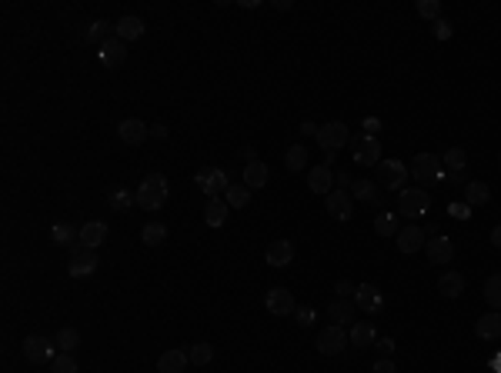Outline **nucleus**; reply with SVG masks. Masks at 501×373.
I'll use <instances>...</instances> for the list:
<instances>
[{
    "label": "nucleus",
    "instance_id": "f257e3e1",
    "mask_svg": "<svg viewBox=\"0 0 501 373\" xmlns=\"http://www.w3.org/2000/svg\"><path fill=\"white\" fill-rule=\"evenodd\" d=\"M164 200H167V177L164 173H147L137 186V207L154 213V210L164 207Z\"/></svg>",
    "mask_w": 501,
    "mask_h": 373
},
{
    "label": "nucleus",
    "instance_id": "f03ea898",
    "mask_svg": "<svg viewBox=\"0 0 501 373\" xmlns=\"http://www.w3.org/2000/svg\"><path fill=\"white\" fill-rule=\"evenodd\" d=\"M431 210V197L421 186H405L398 193V217H408V220H421L424 213Z\"/></svg>",
    "mask_w": 501,
    "mask_h": 373
},
{
    "label": "nucleus",
    "instance_id": "7ed1b4c3",
    "mask_svg": "<svg viewBox=\"0 0 501 373\" xmlns=\"http://www.w3.org/2000/svg\"><path fill=\"white\" fill-rule=\"evenodd\" d=\"M347 147H351V160L358 167H378L381 164V144L371 133H354Z\"/></svg>",
    "mask_w": 501,
    "mask_h": 373
},
{
    "label": "nucleus",
    "instance_id": "20e7f679",
    "mask_svg": "<svg viewBox=\"0 0 501 373\" xmlns=\"http://www.w3.org/2000/svg\"><path fill=\"white\" fill-rule=\"evenodd\" d=\"M318 144H321V150L325 153H338L341 147H347L351 144V133H347V127L341 124V120H331V124H325L321 131H318V137H314Z\"/></svg>",
    "mask_w": 501,
    "mask_h": 373
},
{
    "label": "nucleus",
    "instance_id": "39448f33",
    "mask_svg": "<svg viewBox=\"0 0 501 373\" xmlns=\"http://www.w3.org/2000/svg\"><path fill=\"white\" fill-rule=\"evenodd\" d=\"M408 173L415 177V184L418 186L431 184V180H441V157H435V153H418Z\"/></svg>",
    "mask_w": 501,
    "mask_h": 373
},
{
    "label": "nucleus",
    "instance_id": "423d86ee",
    "mask_svg": "<svg viewBox=\"0 0 501 373\" xmlns=\"http://www.w3.org/2000/svg\"><path fill=\"white\" fill-rule=\"evenodd\" d=\"M408 177H411V173H408V167L401 160H381V164H378V184L385 186V190H398V193H401Z\"/></svg>",
    "mask_w": 501,
    "mask_h": 373
},
{
    "label": "nucleus",
    "instance_id": "0eeeda50",
    "mask_svg": "<svg viewBox=\"0 0 501 373\" xmlns=\"http://www.w3.org/2000/svg\"><path fill=\"white\" fill-rule=\"evenodd\" d=\"M264 307H268L271 317H294L298 300H294V294H291L288 287H274V290H268V297H264Z\"/></svg>",
    "mask_w": 501,
    "mask_h": 373
},
{
    "label": "nucleus",
    "instance_id": "6e6552de",
    "mask_svg": "<svg viewBox=\"0 0 501 373\" xmlns=\"http://www.w3.org/2000/svg\"><path fill=\"white\" fill-rule=\"evenodd\" d=\"M97 270V254L91 250V247H84V243H78V247H71V263H67V274L71 277H91Z\"/></svg>",
    "mask_w": 501,
    "mask_h": 373
},
{
    "label": "nucleus",
    "instance_id": "1a4fd4ad",
    "mask_svg": "<svg viewBox=\"0 0 501 373\" xmlns=\"http://www.w3.org/2000/svg\"><path fill=\"white\" fill-rule=\"evenodd\" d=\"M24 356L30 360V363H54V347L57 343H51L47 336H37V334H30V336H24Z\"/></svg>",
    "mask_w": 501,
    "mask_h": 373
},
{
    "label": "nucleus",
    "instance_id": "9d476101",
    "mask_svg": "<svg viewBox=\"0 0 501 373\" xmlns=\"http://www.w3.org/2000/svg\"><path fill=\"white\" fill-rule=\"evenodd\" d=\"M347 343H351V336H347V330L338 327V323H331V327H325V330L318 334V350L325 356H338Z\"/></svg>",
    "mask_w": 501,
    "mask_h": 373
},
{
    "label": "nucleus",
    "instance_id": "9b49d317",
    "mask_svg": "<svg viewBox=\"0 0 501 373\" xmlns=\"http://www.w3.org/2000/svg\"><path fill=\"white\" fill-rule=\"evenodd\" d=\"M354 307L365 310L367 317H378V314L385 310V297H381V290H378L374 283H361V287L354 290Z\"/></svg>",
    "mask_w": 501,
    "mask_h": 373
},
{
    "label": "nucleus",
    "instance_id": "f8f14e48",
    "mask_svg": "<svg viewBox=\"0 0 501 373\" xmlns=\"http://www.w3.org/2000/svg\"><path fill=\"white\" fill-rule=\"evenodd\" d=\"M124 57H127V44L117 40V37L104 40V44L97 47V60H100V67H120Z\"/></svg>",
    "mask_w": 501,
    "mask_h": 373
},
{
    "label": "nucleus",
    "instance_id": "ddd939ff",
    "mask_svg": "<svg viewBox=\"0 0 501 373\" xmlns=\"http://www.w3.org/2000/svg\"><path fill=\"white\" fill-rule=\"evenodd\" d=\"M117 133H120V140H124V144H131V147H140V144L151 137L147 124H144V120H137V117H127V120H120Z\"/></svg>",
    "mask_w": 501,
    "mask_h": 373
},
{
    "label": "nucleus",
    "instance_id": "4468645a",
    "mask_svg": "<svg viewBox=\"0 0 501 373\" xmlns=\"http://www.w3.org/2000/svg\"><path fill=\"white\" fill-rule=\"evenodd\" d=\"M394 243H398V250H401V254H418V250H421L428 240H424V230H421V227L411 224V227H401V230H398Z\"/></svg>",
    "mask_w": 501,
    "mask_h": 373
},
{
    "label": "nucleus",
    "instance_id": "2eb2a0df",
    "mask_svg": "<svg viewBox=\"0 0 501 373\" xmlns=\"http://www.w3.org/2000/svg\"><path fill=\"white\" fill-rule=\"evenodd\" d=\"M475 336L484 340V343L501 340V310H491V314H484V317L475 320Z\"/></svg>",
    "mask_w": 501,
    "mask_h": 373
},
{
    "label": "nucleus",
    "instance_id": "dca6fc26",
    "mask_svg": "<svg viewBox=\"0 0 501 373\" xmlns=\"http://www.w3.org/2000/svg\"><path fill=\"white\" fill-rule=\"evenodd\" d=\"M424 254H428L431 263H451L455 260V243L438 233V237H431V240L424 243Z\"/></svg>",
    "mask_w": 501,
    "mask_h": 373
},
{
    "label": "nucleus",
    "instance_id": "f3484780",
    "mask_svg": "<svg viewBox=\"0 0 501 373\" xmlns=\"http://www.w3.org/2000/svg\"><path fill=\"white\" fill-rule=\"evenodd\" d=\"M351 200H354V197H351L347 190H331L328 197H325L328 213L334 217V220H341V224H345V220H351Z\"/></svg>",
    "mask_w": 501,
    "mask_h": 373
},
{
    "label": "nucleus",
    "instance_id": "a211bd4d",
    "mask_svg": "<svg viewBox=\"0 0 501 373\" xmlns=\"http://www.w3.org/2000/svg\"><path fill=\"white\" fill-rule=\"evenodd\" d=\"M191 367V356L184 350H164L157 356V373H184Z\"/></svg>",
    "mask_w": 501,
    "mask_h": 373
},
{
    "label": "nucleus",
    "instance_id": "6ab92c4d",
    "mask_svg": "<svg viewBox=\"0 0 501 373\" xmlns=\"http://www.w3.org/2000/svg\"><path fill=\"white\" fill-rule=\"evenodd\" d=\"M347 336H351V347L367 350V347H374V340H378V327H374V320H358Z\"/></svg>",
    "mask_w": 501,
    "mask_h": 373
},
{
    "label": "nucleus",
    "instance_id": "aec40b11",
    "mask_svg": "<svg viewBox=\"0 0 501 373\" xmlns=\"http://www.w3.org/2000/svg\"><path fill=\"white\" fill-rule=\"evenodd\" d=\"M264 260L268 267H288L294 260V243L291 240H274L268 243V250H264Z\"/></svg>",
    "mask_w": 501,
    "mask_h": 373
},
{
    "label": "nucleus",
    "instance_id": "412c9836",
    "mask_svg": "<svg viewBox=\"0 0 501 373\" xmlns=\"http://www.w3.org/2000/svg\"><path fill=\"white\" fill-rule=\"evenodd\" d=\"M114 37L117 40H124V44H131V40H137V37H144V20L140 17H120L114 23Z\"/></svg>",
    "mask_w": 501,
    "mask_h": 373
},
{
    "label": "nucleus",
    "instance_id": "4be33fe9",
    "mask_svg": "<svg viewBox=\"0 0 501 373\" xmlns=\"http://www.w3.org/2000/svg\"><path fill=\"white\" fill-rule=\"evenodd\" d=\"M104 240H107V224H104V220H87V224L80 227V243H84V247L97 250Z\"/></svg>",
    "mask_w": 501,
    "mask_h": 373
},
{
    "label": "nucleus",
    "instance_id": "5701e85b",
    "mask_svg": "<svg viewBox=\"0 0 501 373\" xmlns=\"http://www.w3.org/2000/svg\"><path fill=\"white\" fill-rule=\"evenodd\" d=\"M228 200L224 197H211L208 204H204V224L208 227H224V220H228Z\"/></svg>",
    "mask_w": 501,
    "mask_h": 373
},
{
    "label": "nucleus",
    "instance_id": "b1692460",
    "mask_svg": "<svg viewBox=\"0 0 501 373\" xmlns=\"http://www.w3.org/2000/svg\"><path fill=\"white\" fill-rule=\"evenodd\" d=\"M308 186L314 190V193H325V197H328L331 186H334V173H331V167H325V164H321V167L311 170V173H308Z\"/></svg>",
    "mask_w": 501,
    "mask_h": 373
},
{
    "label": "nucleus",
    "instance_id": "393cba45",
    "mask_svg": "<svg viewBox=\"0 0 501 373\" xmlns=\"http://www.w3.org/2000/svg\"><path fill=\"white\" fill-rule=\"evenodd\" d=\"M271 180V170L264 160H254V164H248L244 167V184L250 186V190H261V186Z\"/></svg>",
    "mask_w": 501,
    "mask_h": 373
},
{
    "label": "nucleus",
    "instance_id": "a878e982",
    "mask_svg": "<svg viewBox=\"0 0 501 373\" xmlns=\"http://www.w3.org/2000/svg\"><path fill=\"white\" fill-rule=\"evenodd\" d=\"M491 200V190H488V184H482V180H468L464 184V204L471 207H482V204H488Z\"/></svg>",
    "mask_w": 501,
    "mask_h": 373
},
{
    "label": "nucleus",
    "instance_id": "bb28decb",
    "mask_svg": "<svg viewBox=\"0 0 501 373\" xmlns=\"http://www.w3.org/2000/svg\"><path fill=\"white\" fill-rule=\"evenodd\" d=\"M354 303L351 300H345V297H338V300H331V307H328V317L338 323V327H345V323H351L354 320Z\"/></svg>",
    "mask_w": 501,
    "mask_h": 373
},
{
    "label": "nucleus",
    "instance_id": "cd10ccee",
    "mask_svg": "<svg viewBox=\"0 0 501 373\" xmlns=\"http://www.w3.org/2000/svg\"><path fill=\"white\" fill-rule=\"evenodd\" d=\"M398 213L394 210H381L378 217H374V233L378 237H398Z\"/></svg>",
    "mask_w": 501,
    "mask_h": 373
},
{
    "label": "nucleus",
    "instance_id": "c85d7f7f",
    "mask_svg": "<svg viewBox=\"0 0 501 373\" xmlns=\"http://www.w3.org/2000/svg\"><path fill=\"white\" fill-rule=\"evenodd\" d=\"M51 240L57 243V247H78L80 243V230H74L71 224H54V230H51Z\"/></svg>",
    "mask_w": 501,
    "mask_h": 373
},
{
    "label": "nucleus",
    "instance_id": "c756f323",
    "mask_svg": "<svg viewBox=\"0 0 501 373\" xmlns=\"http://www.w3.org/2000/svg\"><path fill=\"white\" fill-rule=\"evenodd\" d=\"M438 290H441L444 297H462L464 294V277L462 274H455V270H448V274H441V280H438Z\"/></svg>",
    "mask_w": 501,
    "mask_h": 373
},
{
    "label": "nucleus",
    "instance_id": "7c9ffc66",
    "mask_svg": "<svg viewBox=\"0 0 501 373\" xmlns=\"http://www.w3.org/2000/svg\"><path fill=\"white\" fill-rule=\"evenodd\" d=\"M111 30H114V23H111V20H104V17H100V20H94V23H91V27L84 30V40H87V44H97V47H100L104 40H111V37H107Z\"/></svg>",
    "mask_w": 501,
    "mask_h": 373
},
{
    "label": "nucleus",
    "instance_id": "2f4dec72",
    "mask_svg": "<svg viewBox=\"0 0 501 373\" xmlns=\"http://www.w3.org/2000/svg\"><path fill=\"white\" fill-rule=\"evenodd\" d=\"M224 200H228V207H234V210L248 207L250 204V186L248 184H231L224 190Z\"/></svg>",
    "mask_w": 501,
    "mask_h": 373
},
{
    "label": "nucleus",
    "instance_id": "473e14b6",
    "mask_svg": "<svg viewBox=\"0 0 501 373\" xmlns=\"http://www.w3.org/2000/svg\"><path fill=\"white\" fill-rule=\"evenodd\" d=\"M54 343L60 347V354H74L80 347V334L74 330V327H60L57 336H54Z\"/></svg>",
    "mask_w": 501,
    "mask_h": 373
},
{
    "label": "nucleus",
    "instance_id": "72a5a7b5",
    "mask_svg": "<svg viewBox=\"0 0 501 373\" xmlns=\"http://www.w3.org/2000/svg\"><path fill=\"white\" fill-rule=\"evenodd\" d=\"M284 167L294 170V173H298V170H304V167H308V150L301 147V144H291V147L284 150Z\"/></svg>",
    "mask_w": 501,
    "mask_h": 373
},
{
    "label": "nucleus",
    "instance_id": "f704fd0d",
    "mask_svg": "<svg viewBox=\"0 0 501 373\" xmlns=\"http://www.w3.org/2000/svg\"><path fill=\"white\" fill-rule=\"evenodd\" d=\"M441 164L448 167V173H464V167H468V153H464L462 147H451V150H444Z\"/></svg>",
    "mask_w": 501,
    "mask_h": 373
},
{
    "label": "nucleus",
    "instance_id": "c9c22d12",
    "mask_svg": "<svg viewBox=\"0 0 501 373\" xmlns=\"http://www.w3.org/2000/svg\"><path fill=\"white\" fill-rule=\"evenodd\" d=\"M228 186H231V177H228V170H224V167H214L211 184L204 186V197L211 200V197H217V193H224Z\"/></svg>",
    "mask_w": 501,
    "mask_h": 373
},
{
    "label": "nucleus",
    "instance_id": "e433bc0d",
    "mask_svg": "<svg viewBox=\"0 0 501 373\" xmlns=\"http://www.w3.org/2000/svg\"><path fill=\"white\" fill-rule=\"evenodd\" d=\"M140 240L147 243V247H161V243L167 240V227L164 224H144V230H140Z\"/></svg>",
    "mask_w": 501,
    "mask_h": 373
},
{
    "label": "nucleus",
    "instance_id": "4c0bfd02",
    "mask_svg": "<svg viewBox=\"0 0 501 373\" xmlns=\"http://www.w3.org/2000/svg\"><path fill=\"white\" fill-rule=\"evenodd\" d=\"M484 300L491 310H501V274H491L484 280Z\"/></svg>",
    "mask_w": 501,
    "mask_h": 373
},
{
    "label": "nucleus",
    "instance_id": "58836bf2",
    "mask_svg": "<svg viewBox=\"0 0 501 373\" xmlns=\"http://www.w3.org/2000/svg\"><path fill=\"white\" fill-rule=\"evenodd\" d=\"M107 204H111V210H127L131 204H137V193H131L127 186H117V190H111Z\"/></svg>",
    "mask_w": 501,
    "mask_h": 373
},
{
    "label": "nucleus",
    "instance_id": "ea45409f",
    "mask_svg": "<svg viewBox=\"0 0 501 373\" xmlns=\"http://www.w3.org/2000/svg\"><path fill=\"white\" fill-rule=\"evenodd\" d=\"M188 356H191L194 367H208V363L214 360V347L211 343H194L191 350H188Z\"/></svg>",
    "mask_w": 501,
    "mask_h": 373
},
{
    "label": "nucleus",
    "instance_id": "a19ab883",
    "mask_svg": "<svg viewBox=\"0 0 501 373\" xmlns=\"http://www.w3.org/2000/svg\"><path fill=\"white\" fill-rule=\"evenodd\" d=\"M415 10H418V17H424V20H441V3H438V0H418Z\"/></svg>",
    "mask_w": 501,
    "mask_h": 373
},
{
    "label": "nucleus",
    "instance_id": "79ce46f5",
    "mask_svg": "<svg viewBox=\"0 0 501 373\" xmlns=\"http://www.w3.org/2000/svg\"><path fill=\"white\" fill-rule=\"evenodd\" d=\"M351 197H354V200H374L378 190H374L371 180H354V184H351Z\"/></svg>",
    "mask_w": 501,
    "mask_h": 373
},
{
    "label": "nucleus",
    "instance_id": "37998d69",
    "mask_svg": "<svg viewBox=\"0 0 501 373\" xmlns=\"http://www.w3.org/2000/svg\"><path fill=\"white\" fill-rule=\"evenodd\" d=\"M51 373H78V360H74V354H57L54 356Z\"/></svg>",
    "mask_w": 501,
    "mask_h": 373
},
{
    "label": "nucleus",
    "instance_id": "c03bdc74",
    "mask_svg": "<svg viewBox=\"0 0 501 373\" xmlns=\"http://www.w3.org/2000/svg\"><path fill=\"white\" fill-rule=\"evenodd\" d=\"M294 320H298V327L311 330V327H314V320H318V310H314V307H308V303H301V307L294 310Z\"/></svg>",
    "mask_w": 501,
    "mask_h": 373
},
{
    "label": "nucleus",
    "instance_id": "a18cd8bd",
    "mask_svg": "<svg viewBox=\"0 0 501 373\" xmlns=\"http://www.w3.org/2000/svg\"><path fill=\"white\" fill-rule=\"evenodd\" d=\"M448 217H455V220H468V217H471V207L464 204V200H455V204H448Z\"/></svg>",
    "mask_w": 501,
    "mask_h": 373
},
{
    "label": "nucleus",
    "instance_id": "49530a36",
    "mask_svg": "<svg viewBox=\"0 0 501 373\" xmlns=\"http://www.w3.org/2000/svg\"><path fill=\"white\" fill-rule=\"evenodd\" d=\"M374 350L391 360V356H394V340H391V336H378V340H374Z\"/></svg>",
    "mask_w": 501,
    "mask_h": 373
},
{
    "label": "nucleus",
    "instance_id": "de8ad7c7",
    "mask_svg": "<svg viewBox=\"0 0 501 373\" xmlns=\"http://www.w3.org/2000/svg\"><path fill=\"white\" fill-rule=\"evenodd\" d=\"M371 373H398V367H394V360L378 356V360H374V367H371Z\"/></svg>",
    "mask_w": 501,
    "mask_h": 373
},
{
    "label": "nucleus",
    "instance_id": "09e8293b",
    "mask_svg": "<svg viewBox=\"0 0 501 373\" xmlns=\"http://www.w3.org/2000/svg\"><path fill=\"white\" fill-rule=\"evenodd\" d=\"M354 290H358V287H354L351 280H338V283H334V294H338V297H345V300L351 297Z\"/></svg>",
    "mask_w": 501,
    "mask_h": 373
},
{
    "label": "nucleus",
    "instance_id": "8fccbe9b",
    "mask_svg": "<svg viewBox=\"0 0 501 373\" xmlns=\"http://www.w3.org/2000/svg\"><path fill=\"white\" fill-rule=\"evenodd\" d=\"M361 131L374 137V133L381 131V117H365V120H361Z\"/></svg>",
    "mask_w": 501,
    "mask_h": 373
},
{
    "label": "nucleus",
    "instance_id": "3c124183",
    "mask_svg": "<svg viewBox=\"0 0 501 373\" xmlns=\"http://www.w3.org/2000/svg\"><path fill=\"white\" fill-rule=\"evenodd\" d=\"M435 37H438V40L451 37V23H448V20H435Z\"/></svg>",
    "mask_w": 501,
    "mask_h": 373
},
{
    "label": "nucleus",
    "instance_id": "603ef678",
    "mask_svg": "<svg viewBox=\"0 0 501 373\" xmlns=\"http://www.w3.org/2000/svg\"><path fill=\"white\" fill-rule=\"evenodd\" d=\"M211 173H214V167H201V170H197V177H194V180H197V186H201V190L211 184Z\"/></svg>",
    "mask_w": 501,
    "mask_h": 373
},
{
    "label": "nucleus",
    "instance_id": "864d4df0",
    "mask_svg": "<svg viewBox=\"0 0 501 373\" xmlns=\"http://www.w3.org/2000/svg\"><path fill=\"white\" fill-rule=\"evenodd\" d=\"M334 184H338V190H345V186H351L354 180H351V173H347V170H341V173H334Z\"/></svg>",
    "mask_w": 501,
    "mask_h": 373
},
{
    "label": "nucleus",
    "instance_id": "5fc2aeb1",
    "mask_svg": "<svg viewBox=\"0 0 501 373\" xmlns=\"http://www.w3.org/2000/svg\"><path fill=\"white\" fill-rule=\"evenodd\" d=\"M241 160H248V164H254V160H257V153H254V147H250V144H244V147H241Z\"/></svg>",
    "mask_w": 501,
    "mask_h": 373
},
{
    "label": "nucleus",
    "instance_id": "6e6d98bb",
    "mask_svg": "<svg viewBox=\"0 0 501 373\" xmlns=\"http://www.w3.org/2000/svg\"><path fill=\"white\" fill-rule=\"evenodd\" d=\"M318 131H321V127H314L311 120H304V124H301V133H304V137H318Z\"/></svg>",
    "mask_w": 501,
    "mask_h": 373
},
{
    "label": "nucleus",
    "instance_id": "4d7b16f0",
    "mask_svg": "<svg viewBox=\"0 0 501 373\" xmlns=\"http://www.w3.org/2000/svg\"><path fill=\"white\" fill-rule=\"evenodd\" d=\"M444 180H448V184H468L464 173H444Z\"/></svg>",
    "mask_w": 501,
    "mask_h": 373
},
{
    "label": "nucleus",
    "instance_id": "13d9d810",
    "mask_svg": "<svg viewBox=\"0 0 501 373\" xmlns=\"http://www.w3.org/2000/svg\"><path fill=\"white\" fill-rule=\"evenodd\" d=\"M157 137V140H164V137H167V127H164V124H154V131H151Z\"/></svg>",
    "mask_w": 501,
    "mask_h": 373
},
{
    "label": "nucleus",
    "instance_id": "bf43d9fd",
    "mask_svg": "<svg viewBox=\"0 0 501 373\" xmlns=\"http://www.w3.org/2000/svg\"><path fill=\"white\" fill-rule=\"evenodd\" d=\"M491 243L501 250V227H495V230H491Z\"/></svg>",
    "mask_w": 501,
    "mask_h": 373
},
{
    "label": "nucleus",
    "instance_id": "052dcab7",
    "mask_svg": "<svg viewBox=\"0 0 501 373\" xmlns=\"http://www.w3.org/2000/svg\"><path fill=\"white\" fill-rule=\"evenodd\" d=\"M274 10H291V0H274Z\"/></svg>",
    "mask_w": 501,
    "mask_h": 373
},
{
    "label": "nucleus",
    "instance_id": "680f3d73",
    "mask_svg": "<svg viewBox=\"0 0 501 373\" xmlns=\"http://www.w3.org/2000/svg\"><path fill=\"white\" fill-rule=\"evenodd\" d=\"M491 367H495V370H498V373H501V354H498V356H495V360H491Z\"/></svg>",
    "mask_w": 501,
    "mask_h": 373
},
{
    "label": "nucleus",
    "instance_id": "e2e57ef3",
    "mask_svg": "<svg viewBox=\"0 0 501 373\" xmlns=\"http://www.w3.org/2000/svg\"><path fill=\"white\" fill-rule=\"evenodd\" d=\"M498 160H501V153H498Z\"/></svg>",
    "mask_w": 501,
    "mask_h": 373
}]
</instances>
